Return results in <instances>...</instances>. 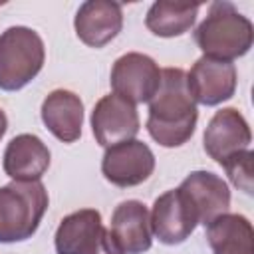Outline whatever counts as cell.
<instances>
[{
	"instance_id": "6da1fadb",
	"label": "cell",
	"mask_w": 254,
	"mask_h": 254,
	"mask_svg": "<svg viewBox=\"0 0 254 254\" xmlns=\"http://www.w3.org/2000/svg\"><path fill=\"white\" fill-rule=\"evenodd\" d=\"M196 119L198 111L187 85V71L181 67L161 69V85L149 101V135L161 147H181L192 137Z\"/></svg>"
},
{
	"instance_id": "7a4b0ae2",
	"label": "cell",
	"mask_w": 254,
	"mask_h": 254,
	"mask_svg": "<svg viewBox=\"0 0 254 254\" xmlns=\"http://www.w3.org/2000/svg\"><path fill=\"white\" fill-rule=\"evenodd\" d=\"M194 42L202 56L232 62L250 52L254 42L252 22L230 2H212L206 18L194 32Z\"/></svg>"
},
{
	"instance_id": "3957f363",
	"label": "cell",
	"mask_w": 254,
	"mask_h": 254,
	"mask_svg": "<svg viewBox=\"0 0 254 254\" xmlns=\"http://www.w3.org/2000/svg\"><path fill=\"white\" fill-rule=\"evenodd\" d=\"M48 190L40 181H12L0 187V244L32 238L48 210Z\"/></svg>"
},
{
	"instance_id": "277c9868",
	"label": "cell",
	"mask_w": 254,
	"mask_h": 254,
	"mask_svg": "<svg viewBox=\"0 0 254 254\" xmlns=\"http://www.w3.org/2000/svg\"><path fill=\"white\" fill-rule=\"evenodd\" d=\"M46 48L40 34L28 26H10L0 34V89L26 87L44 67Z\"/></svg>"
},
{
	"instance_id": "5b68a950",
	"label": "cell",
	"mask_w": 254,
	"mask_h": 254,
	"mask_svg": "<svg viewBox=\"0 0 254 254\" xmlns=\"http://www.w3.org/2000/svg\"><path fill=\"white\" fill-rule=\"evenodd\" d=\"M54 246L58 254H123L95 208H81L64 216Z\"/></svg>"
},
{
	"instance_id": "8992f818",
	"label": "cell",
	"mask_w": 254,
	"mask_h": 254,
	"mask_svg": "<svg viewBox=\"0 0 254 254\" xmlns=\"http://www.w3.org/2000/svg\"><path fill=\"white\" fill-rule=\"evenodd\" d=\"M113 93L135 103H149L161 85V69L157 62L139 52L123 54L111 67Z\"/></svg>"
},
{
	"instance_id": "52a82bcc",
	"label": "cell",
	"mask_w": 254,
	"mask_h": 254,
	"mask_svg": "<svg viewBox=\"0 0 254 254\" xmlns=\"http://www.w3.org/2000/svg\"><path fill=\"white\" fill-rule=\"evenodd\" d=\"M155 171V155L147 143L129 139L105 149L101 159L103 177L121 189L145 183Z\"/></svg>"
},
{
	"instance_id": "ba28073f",
	"label": "cell",
	"mask_w": 254,
	"mask_h": 254,
	"mask_svg": "<svg viewBox=\"0 0 254 254\" xmlns=\"http://www.w3.org/2000/svg\"><path fill=\"white\" fill-rule=\"evenodd\" d=\"M139 113L135 105L115 93L103 95L91 111V131L95 141L101 147H111L129 139H135L139 133Z\"/></svg>"
},
{
	"instance_id": "9c48e42d",
	"label": "cell",
	"mask_w": 254,
	"mask_h": 254,
	"mask_svg": "<svg viewBox=\"0 0 254 254\" xmlns=\"http://www.w3.org/2000/svg\"><path fill=\"white\" fill-rule=\"evenodd\" d=\"M236 67L232 62L198 58L187 73V85L194 103L214 107L228 101L236 91Z\"/></svg>"
},
{
	"instance_id": "30bf717a",
	"label": "cell",
	"mask_w": 254,
	"mask_h": 254,
	"mask_svg": "<svg viewBox=\"0 0 254 254\" xmlns=\"http://www.w3.org/2000/svg\"><path fill=\"white\" fill-rule=\"evenodd\" d=\"M149 220L155 238L167 246L183 244L198 224L196 214L179 189L167 190L155 198Z\"/></svg>"
},
{
	"instance_id": "8fae6325",
	"label": "cell",
	"mask_w": 254,
	"mask_h": 254,
	"mask_svg": "<svg viewBox=\"0 0 254 254\" xmlns=\"http://www.w3.org/2000/svg\"><path fill=\"white\" fill-rule=\"evenodd\" d=\"M204 151L210 159L222 165L232 155L250 149L252 131L244 115L234 107H224L212 115L204 129Z\"/></svg>"
},
{
	"instance_id": "7c38bea8",
	"label": "cell",
	"mask_w": 254,
	"mask_h": 254,
	"mask_svg": "<svg viewBox=\"0 0 254 254\" xmlns=\"http://www.w3.org/2000/svg\"><path fill=\"white\" fill-rule=\"evenodd\" d=\"M179 190L196 214L198 224H208L216 216L228 212L230 189L226 181L210 171H192L183 179Z\"/></svg>"
},
{
	"instance_id": "4fadbf2b",
	"label": "cell",
	"mask_w": 254,
	"mask_h": 254,
	"mask_svg": "<svg viewBox=\"0 0 254 254\" xmlns=\"http://www.w3.org/2000/svg\"><path fill=\"white\" fill-rule=\"evenodd\" d=\"M77 38L89 48H103L123 28L121 4L111 0H87L83 2L73 18Z\"/></svg>"
},
{
	"instance_id": "5bb4252c",
	"label": "cell",
	"mask_w": 254,
	"mask_h": 254,
	"mask_svg": "<svg viewBox=\"0 0 254 254\" xmlns=\"http://www.w3.org/2000/svg\"><path fill=\"white\" fill-rule=\"evenodd\" d=\"M52 161L48 145L32 133H20L6 145L2 167L12 181L32 183L40 181Z\"/></svg>"
},
{
	"instance_id": "9a60e30c",
	"label": "cell",
	"mask_w": 254,
	"mask_h": 254,
	"mask_svg": "<svg viewBox=\"0 0 254 254\" xmlns=\"http://www.w3.org/2000/svg\"><path fill=\"white\" fill-rule=\"evenodd\" d=\"M111 236L123 254H143L151 248L149 210L141 200H123L111 214Z\"/></svg>"
},
{
	"instance_id": "2e32d148",
	"label": "cell",
	"mask_w": 254,
	"mask_h": 254,
	"mask_svg": "<svg viewBox=\"0 0 254 254\" xmlns=\"http://www.w3.org/2000/svg\"><path fill=\"white\" fill-rule=\"evenodd\" d=\"M46 129L62 143H75L83 127V101L69 89H54L42 103Z\"/></svg>"
},
{
	"instance_id": "e0dca14e",
	"label": "cell",
	"mask_w": 254,
	"mask_h": 254,
	"mask_svg": "<svg viewBox=\"0 0 254 254\" xmlns=\"http://www.w3.org/2000/svg\"><path fill=\"white\" fill-rule=\"evenodd\" d=\"M212 254H254L252 222L242 214L224 212L206 224Z\"/></svg>"
},
{
	"instance_id": "ac0fdd59",
	"label": "cell",
	"mask_w": 254,
	"mask_h": 254,
	"mask_svg": "<svg viewBox=\"0 0 254 254\" xmlns=\"http://www.w3.org/2000/svg\"><path fill=\"white\" fill-rule=\"evenodd\" d=\"M198 4H175L159 0L151 4L145 16V26L159 38H175L187 34L196 20Z\"/></svg>"
},
{
	"instance_id": "d6986e66",
	"label": "cell",
	"mask_w": 254,
	"mask_h": 254,
	"mask_svg": "<svg viewBox=\"0 0 254 254\" xmlns=\"http://www.w3.org/2000/svg\"><path fill=\"white\" fill-rule=\"evenodd\" d=\"M252 159H254V153L250 149L246 151H240L236 155H232L230 159H226L222 163V169L226 171L230 183L244 190L246 194H252L254 190V177H252Z\"/></svg>"
},
{
	"instance_id": "ffe728a7",
	"label": "cell",
	"mask_w": 254,
	"mask_h": 254,
	"mask_svg": "<svg viewBox=\"0 0 254 254\" xmlns=\"http://www.w3.org/2000/svg\"><path fill=\"white\" fill-rule=\"evenodd\" d=\"M6 129H8V117H6V113H4L2 107H0V139L4 137Z\"/></svg>"
}]
</instances>
